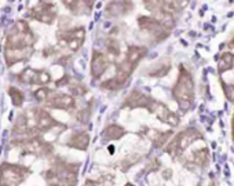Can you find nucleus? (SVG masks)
Segmentation results:
<instances>
[{"instance_id":"1","label":"nucleus","mask_w":234,"mask_h":186,"mask_svg":"<svg viewBox=\"0 0 234 186\" xmlns=\"http://www.w3.org/2000/svg\"><path fill=\"white\" fill-rule=\"evenodd\" d=\"M172 94L178 101L182 112H187L194 98V83L190 73L183 66H181V75H179L178 81H176L175 87L172 90Z\"/></svg>"},{"instance_id":"2","label":"nucleus","mask_w":234,"mask_h":186,"mask_svg":"<svg viewBox=\"0 0 234 186\" xmlns=\"http://www.w3.org/2000/svg\"><path fill=\"white\" fill-rule=\"evenodd\" d=\"M138 24H139L140 29L150 32L152 35H154L157 37V40H163L164 37L168 36V32L161 24H160L157 20L154 18H150V17H140L138 20Z\"/></svg>"},{"instance_id":"3","label":"nucleus","mask_w":234,"mask_h":186,"mask_svg":"<svg viewBox=\"0 0 234 186\" xmlns=\"http://www.w3.org/2000/svg\"><path fill=\"white\" fill-rule=\"evenodd\" d=\"M32 17L44 24H53L57 17V6L51 4V3L37 6L36 8L32 10Z\"/></svg>"},{"instance_id":"4","label":"nucleus","mask_w":234,"mask_h":186,"mask_svg":"<svg viewBox=\"0 0 234 186\" xmlns=\"http://www.w3.org/2000/svg\"><path fill=\"white\" fill-rule=\"evenodd\" d=\"M20 80L24 83H37V84H46L50 81V75L44 70H33L26 68L21 73Z\"/></svg>"},{"instance_id":"5","label":"nucleus","mask_w":234,"mask_h":186,"mask_svg":"<svg viewBox=\"0 0 234 186\" xmlns=\"http://www.w3.org/2000/svg\"><path fill=\"white\" fill-rule=\"evenodd\" d=\"M132 8V4L128 0H123V2H113L109 3L106 7V14L112 15V17H118L121 14H126Z\"/></svg>"},{"instance_id":"6","label":"nucleus","mask_w":234,"mask_h":186,"mask_svg":"<svg viewBox=\"0 0 234 186\" xmlns=\"http://www.w3.org/2000/svg\"><path fill=\"white\" fill-rule=\"evenodd\" d=\"M108 66V62L105 59V57L102 55L98 51H94V55H92V61H91V72L94 77H99L102 73L105 72Z\"/></svg>"},{"instance_id":"7","label":"nucleus","mask_w":234,"mask_h":186,"mask_svg":"<svg viewBox=\"0 0 234 186\" xmlns=\"http://www.w3.org/2000/svg\"><path fill=\"white\" fill-rule=\"evenodd\" d=\"M75 105V101L70 95H65V94H59V95H54L50 101V106L58 108V109H68L72 108Z\"/></svg>"},{"instance_id":"8","label":"nucleus","mask_w":234,"mask_h":186,"mask_svg":"<svg viewBox=\"0 0 234 186\" xmlns=\"http://www.w3.org/2000/svg\"><path fill=\"white\" fill-rule=\"evenodd\" d=\"M179 3L176 0H157V11H163L167 14H174L179 10Z\"/></svg>"},{"instance_id":"9","label":"nucleus","mask_w":234,"mask_h":186,"mask_svg":"<svg viewBox=\"0 0 234 186\" xmlns=\"http://www.w3.org/2000/svg\"><path fill=\"white\" fill-rule=\"evenodd\" d=\"M25 49H18V50H14V49H7L6 50V61H7L8 65H12V63L18 62V61H22L25 58Z\"/></svg>"},{"instance_id":"10","label":"nucleus","mask_w":234,"mask_h":186,"mask_svg":"<svg viewBox=\"0 0 234 186\" xmlns=\"http://www.w3.org/2000/svg\"><path fill=\"white\" fill-rule=\"evenodd\" d=\"M145 54H146V49H143V47H136V46L130 47L127 54V61L130 63H132V65H135Z\"/></svg>"},{"instance_id":"11","label":"nucleus","mask_w":234,"mask_h":186,"mask_svg":"<svg viewBox=\"0 0 234 186\" xmlns=\"http://www.w3.org/2000/svg\"><path fill=\"white\" fill-rule=\"evenodd\" d=\"M154 14H156L154 20L158 21L165 29H171V28L175 26V21H174L172 14H167V12H163V11H156Z\"/></svg>"},{"instance_id":"12","label":"nucleus","mask_w":234,"mask_h":186,"mask_svg":"<svg viewBox=\"0 0 234 186\" xmlns=\"http://www.w3.org/2000/svg\"><path fill=\"white\" fill-rule=\"evenodd\" d=\"M234 63V55L232 53H224L220 57V62H219V72L223 73L224 70H229L233 68Z\"/></svg>"},{"instance_id":"13","label":"nucleus","mask_w":234,"mask_h":186,"mask_svg":"<svg viewBox=\"0 0 234 186\" xmlns=\"http://www.w3.org/2000/svg\"><path fill=\"white\" fill-rule=\"evenodd\" d=\"M124 134V130L118 126H109L106 130L103 131L102 137L106 138V139H118L121 135Z\"/></svg>"},{"instance_id":"14","label":"nucleus","mask_w":234,"mask_h":186,"mask_svg":"<svg viewBox=\"0 0 234 186\" xmlns=\"http://www.w3.org/2000/svg\"><path fill=\"white\" fill-rule=\"evenodd\" d=\"M88 135L85 133H77L75 137L72 138V146H76V147H80V149H85L88 145Z\"/></svg>"},{"instance_id":"15","label":"nucleus","mask_w":234,"mask_h":186,"mask_svg":"<svg viewBox=\"0 0 234 186\" xmlns=\"http://www.w3.org/2000/svg\"><path fill=\"white\" fill-rule=\"evenodd\" d=\"M8 92H10L12 105H15V106H21L22 102H24V94H22L20 90H17L14 87H11L10 90H8Z\"/></svg>"},{"instance_id":"16","label":"nucleus","mask_w":234,"mask_h":186,"mask_svg":"<svg viewBox=\"0 0 234 186\" xmlns=\"http://www.w3.org/2000/svg\"><path fill=\"white\" fill-rule=\"evenodd\" d=\"M63 3H65L66 6L72 10L73 14H81V3H80V0H63Z\"/></svg>"},{"instance_id":"17","label":"nucleus","mask_w":234,"mask_h":186,"mask_svg":"<svg viewBox=\"0 0 234 186\" xmlns=\"http://www.w3.org/2000/svg\"><path fill=\"white\" fill-rule=\"evenodd\" d=\"M81 43H83L81 39H77V37H68V47L73 51L79 50L80 47H81Z\"/></svg>"},{"instance_id":"18","label":"nucleus","mask_w":234,"mask_h":186,"mask_svg":"<svg viewBox=\"0 0 234 186\" xmlns=\"http://www.w3.org/2000/svg\"><path fill=\"white\" fill-rule=\"evenodd\" d=\"M108 50L110 51L113 55H118V53H120L118 43H117L116 40H108Z\"/></svg>"},{"instance_id":"19","label":"nucleus","mask_w":234,"mask_h":186,"mask_svg":"<svg viewBox=\"0 0 234 186\" xmlns=\"http://www.w3.org/2000/svg\"><path fill=\"white\" fill-rule=\"evenodd\" d=\"M143 3H145L146 8L149 11H152V12L157 11V0H143Z\"/></svg>"},{"instance_id":"20","label":"nucleus","mask_w":234,"mask_h":186,"mask_svg":"<svg viewBox=\"0 0 234 186\" xmlns=\"http://www.w3.org/2000/svg\"><path fill=\"white\" fill-rule=\"evenodd\" d=\"M34 97H36V99H39V101L44 99L47 97V90L46 88H39L37 91H34Z\"/></svg>"},{"instance_id":"21","label":"nucleus","mask_w":234,"mask_h":186,"mask_svg":"<svg viewBox=\"0 0 234 186\" xmlns=\"http://www.w3.org/2000/svg\"><path fill=\"white\" fill-rule=\"evenodd\" d=\"M88 110L87 109H85V110H83V112H80L79 113V116H77V119L80 121H81V123H87V120H88Z\"/></svg>"},{"instance_id":"22","label":"nucleus","mask_w":234,"mask_h":186,"mask_svg":"<svg viewBox=\"0 0 234 186\" xmlns=\"http://www.w3.org/2000/svg\"><path fill=\"white\" fill-rule=\"evenodd\" d=\"M83 2H84V3H85V6H87L89 10H91L92 6H94V3H95V0H83Z\"/></svg>"},{"instance_id":"23","label":"nucleus","mask_w":234,"mask_h":186,"mask_svg":"<svg viewBox=\"0 0 234 186\" xmlns=\"http://www.w3.org/2000/svg\"><path fill=\"white\" fill-rule=\"evenodd\" d=\"M176 2H181V3H179V6L182 7V6H186V4H187L189 0H176Z\"/></svg>"},{"instance_id":"24","label":"nucleus","mask_w":234,"mask_h":186,"mask_svg":"<svg viewBox=\"0 0 234 186\" xmlns=\"http://www.w3.org/2000/svg\"><path fill=\"white\" fill-rule=\"evenodd\" d=\"M99 17H101V12H97V14H95V21H98Z\"/></svg>"},{"instance_id":"25","label":"nucleus","mask_w":234,"mask_h":186,"mask_svg":"<svg viewBox=\"0 0 234 186\" xmlns=\"http://www.w3.org/2000/svg\"><path fill=\"white\" fill-rule=\"evenodd\" d=\"M232 46H234V39L232 40Z\"/></svg>"}]
</instances>
